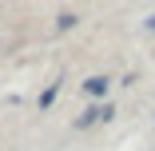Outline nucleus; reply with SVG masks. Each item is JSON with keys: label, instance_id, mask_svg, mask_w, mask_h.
Segmentation results:
<instances>
[{"label": "nucleus", "instance_id": "f257e3e1", "mask_svg": "<svg viewBox=\"0 0 155 151\" xmlns=\"http://www.w3.org/2000/svg\"><path fill=\"white\" fill-rule=\"evenodd\" d=\"M107 115H111V107H91V111L80 115V127H91V123H100V119H107Z\"/></svg>", "mask_w": 155, "mask_h": 151}, {"label": "nucleus", "instance_id": "f03ea898", "mask_svg": "<svg viewBox=\"0 0 155 151\" xmlns=\"http://www.w3.org/2000/svg\"><path fill=\"white\" fill-rule=\"evenodd\" d=\"M84 92H87V96H104V92H107V80H104V76H91V80L84 84Z\"/></svg>", "mask_w": 155, "mask_h": 151}, {"label": "nucleus", "instance_id": "7ed1b4c3", "mask_svg": "<svg viewBox=\"0 0 155 151\" xmlns=\"http://www.w3.org/2000/svg\"><path fill=\"white\" fill-rule=\"evenodd\" d=\"M147 28H151V32H155V16H151V20H147Z\"/></svg>", "mask_w": 155, "mask_h": 151}]
</instances>
